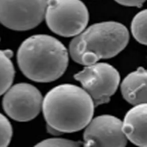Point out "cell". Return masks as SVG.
<instances>
[{"mask_svg": "<svg viewBox=\"0 0 147 147\" xmlns=\"http://www.w3.org/2000/svg\"><path fill=\"white\" fill-rule=\"evenodd\" d=\"M120 4L128 6L140 7L146 0H115Z\"/></svg>", "mask_w": 147, "mask_h": 147, "instance_id": "9a60e30c", "label": "cell"}, {"mask_svg": "<svg viewBox=\"0 0 147 147\" xmlns=\"http://www.w3.org/2000/svg\"><path fill=\"white\" fill-rule=\"evenodd\" d=\"M123 97L131 105L147 103V71L140 67L125 78L121 85Z\"/></svg>", "mask_w": 147, "mask_h": 147, "instance_id": "30bf717a", "label": "cell"}, {"mask_svg": "<svg viewBox=\"0 0 147 147\" xmlns=\"http://www.w3.org/2000/svg\"><path fill=\"white\" fill-rule=\"evenodd\" d=\"M94 107L84 89L63 84L46 94L42 109L47 125L62 133H71L86 127L92 119Z\"/></svg>", "mask_w": 147, "mask_h": 147, "instance_id": "6da1fadb", "label": "cell"}, {"mask_svg": "<svg viewBox=\"0 0 147 147\" xmlns=\"http://www.w3.org/2000/svg\"><path fill=\"white\" fill-rule=\"evenodd\" d=\"M131 31L134 37L140 44H147V10L136 14L131 24Z\"/></svg>", "mask_w": 147, "mask_h": 147, "instance_id": "7c38bea8", "label": "cell"}, {"mask_svg": "<svg viewBox=\"0 0 147 147\" xmlns=\"http://www.w3.org/2000/svg\"><path fill=\"white\" fill-rule=\"evenodd\" d=\"M129 39L128 30L121 24H96L72 40L69 53L75 62L87 66L116 56L126 47Z\"/></svg>", "mask_w": 147, "mask_h": 147, "instance_id": "3957f363", "label": "cell"}, {"mask_svg": "<svg viewBox=\"0 0 147 147\" xmlns=\"http://www.w3.org/2000/svg\"><path fill=\"white\" fill-rule=\"evenodd\" d=\"M13 129L8 119L0 113V147H6L10 144Z\"/></svg>", "mask_w": 147, "mask_h": 147, "instance_id": "4fadbf2b", "label": "cell"}, {"mask_svg": "<svg viewBox=\"0 0 147 147\" xmlns=\"http://www.w3.org/2000/svg\"><path fill=\"white\" fill-rule=\"evenodd\" d=\"M12 52L9 50H0V96L11 86L15 70L11 60Z\"/></svg>", "mask_w": 147, "mask_h": 147, "instance_id": "8fae6325", "label": "cell"}, {"mask_svg": "<svg viewBox=\"0 0 147 147\" xmlns=\"http://www.w3.org/2000/svg\"><path fill=\"white\" fill-rule=\"evenodd\" d=\"M3 106L12 119L27 122L36 117L42 109L43 98L39 90L30 84L21 83L5 92Z\"/></svg>", "mask_w": 147, "mask_h": 147, "instance_id": "52a82bcc", "label": "cell"}, {"mask_svg": "<svg viewBox=\"0 0 147 147\" xmlns=\"http://www.w3.org/2000/svg\"><path fill=\"white\" fill-rule=\"evenodd\" d=\"M84 134L85 146L124 147L127 139L122 122L115 117L102 115L92 119Z\"/></svg>", "mask_w": 147, "mask_h": 147, "instance_id": "ba28073f", "label": "cell"}, {"mask_svg": "<svg viewBox=\"0 0 147 147\" xmlns=\"http://www.w3.org/2000/svg\"><path fill=\"white\" fill-rule=\"evenodd\" d=\"M122 130L134 144L147 147V103L135 106L129 110L122 122Z\"/></svg>", "mask_w": 147, "mask_h": 147, "instance_id": "9c48e42d", "label": "cell"}, {"mask_svg": "<svg viewBox=\"0 0 147 147\" xmlns=\"http://www.w3.org/2000/svg\"><path fill=\"white\" fill-rule=\"evenodd\" d=\"M82 144L80 142L67 139L54 138L47 139L38 143V147H79Z\"/></svg>", "mask_w": 147, "mask_h": 147, "instance_id": "5bb4252c", "label": "cell"}, {"mask_svg": "<svg viewBox=\"0 0 147 147\" xmlns=\"http://www.w3.org/2000/svg\"><path fill=\"white\" fill-rule=\"evenodd\" d=\"M45 17L53 32L67 37L80 34L89 20L87 8L80 0H48Z\"/></svg>", "mask_w": 147, "mask_h": 147, "instance_id": "277c9868", "label": "cell"}, {"mask_svg": "<svg viewBox=\"0 0 147 147\" xmlns=\"http://www.w3.org/2000/svg\"><path fill=\"white\" fill-rule=\"evenodd\" d=\"M74 77L91 97L95 107L108 103L120 82L119 72L105 63L87 65Z\"/></svg>", "mask_w": 147, "mask_h": 147, "instance_id": "5b68a950", "label": "cell"}, {"mask_svg": "<svg viewBox=\"0 0 147 147\" xmlns=\"http://www.w3.org/2000/svg\"><path fill=\"white\" fill-rule=\"evenodd\" d=\"M17 59L20 69L28 78L35 82H48L63 74L69 62L66 48L53 37L36 35L21 45Z\"/></svg>", "mask_w": 147, "mask_h": 147, "instance_id": "7a4b0ae2", "label": "cell"}, {"mask_svg": "<svg viewBox=\"0 0 147 147\" xmlns=\"http://www.w3.org/2000/svg\"><path fill=\"white\" fill-rule=\"evenodd\" d=\"M48 0H0V22L22 31L36 27L45 16Z\"/></svg>", "mask_w": 147, "mask_h": 147, "instance_id": "8992f818", "label": "cell"}, {"mask_svg": "<svg viewBox=\"0 0 147 147\" xmlns=\"http://www.w3.org/2000/svg\"><path fill=\"white\" fill-rule=\"evenodd\" d=\"M47 128L48 132L51 134L59 136V135H61L62 134V132H60V131L57 130L55 129L53 127H51L50 126L48 125Z\"/></svg>", "mask_w": 147, "mask_h": 147, "instance_id": "2e32d148", "label": "cell"}]
</instances>
